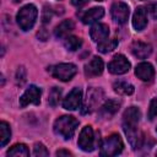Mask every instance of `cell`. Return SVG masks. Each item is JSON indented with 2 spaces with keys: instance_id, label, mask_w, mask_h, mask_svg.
<instances>
[{
  "instance_id": "obj_1",
  "label": "cell",
  "mask_w": 157,
  "mask_h": 157,
  "mask_svg": "<svg viewBox=\"0 0 157 157\" xmlns=\"http://www.w3.org/2000/svg\"><path fill=\"white\" fill-rule=\"evenodd\" d=\"M78 126V121L71 115H63L58 118L54 123V131L56 135L64 139H71Z\"/></svg>"
},
{
  "instance_id": "obj_2",
  "label": "cell",
  "mask_w": 157,
  "mask_h": 157,
  "mask_svg": "<svg viewBox=\"0 0 157 157\" xmlns=\"http://www.w3.org/2000/svg\"><path fill=\"white\" fill-rule=\"evenodd\" d=\"M37 16H38L37 7L34 5H32V4H28V5L23 6L17 12L16 20H17V23H18V26H20L21 29L28 31V29H31L34 26V22L37 20Z\"/></svg>"
},
{
  "instance_id": "obj_3",
  "label": "cell",
  "mask_w": 157,
  "mask_h": 157,
  "mask_svg": "<svg viewBox=\"0 0 157 157\" xmlns=\"http://www.w3.org/2000/svg\"><path fill=\"white\" fill-rule=\"evenodd\" d=\"M123 141L118 134H112L105 137L101 144V155L102 156H117L123 151Z\"/></svg>"
},
{
  "instance_id": "obj_4",
  "label": "cell",
  "mask_w": 157,
  "mask_h": 157,
  "mask_svg": "<svg viewBox=\"0 0 157 157\" xmlns=\"http://www.w3.org/2000/svg\"><path fill=\"white\" fill-rule=\"evenodd\" d=\"M48 71L60 81H70L77 72V69L71 63H61L54 66H50Z\"/></svg>"
},
{
  "instance_id": "obj_5",
  "label": "cell",
  "mask_w": 157,
  "mask_h": 157,
  "mask_svg": "<svg viewBox=\"0 0 157 157\" xmlns=\"http://www.w3.org/2000/svg\"><path fill=\"white\" fill-rule=\"evenodd\" d=\"M102 98H103V92L101 88H94V87L88 88L83 105H82V114H87V113L93 112L99 105Z\"/></svg>"
},
{
  "instance_id": "obj_6",
  "label": "cell",
  "mask_w": 157,
  "mask_h": 157,
  "mask_svg": "<svg viewBox=\"0 0 157 157\" xmlns=\"http://www.w3.org/2000/svg\"><path fill=\"white\" fill-rule=\"evenodd\" d=\"M129 69H130V63L123 54H117L108 64V70L115 75L125 74L129 71Z\"/></svg>"
},
{
  "instance_id": "obj_7",
  "label": "cell",
  "mask_w": 157,
  "mask_h": 157,
  "mask_svg": "<svg viewBox=\"0 0 157 157\" xmlns=\"http://www.w3.org/2000/svg\"><path fill=\"white\" fill-rule=\"evenodd\" d=\"M78 147L83 151H92L94 148V135H93V130L90 125H86L78 136Z\"/></svg>"
},
{
  "instance_id": "obj_8",
  "label": "cell",
  "mask_w": 157,
  "mask_h": 157,
  "mask_svg": "<svg viewBox=\"0 0 157 157\" xmlns=\"http://www.w3.org/2000/svg\"><path fill=\"white\" fill-rule=\"evenodd\" d=\"M40 102V90L37 86H29L20 98V107H26L28 104H39Z\"/></svg>"
},
{
  "instance_id": "obj_9",
  "label": "cell",
  "mask_w": 157,
  "mask_h": 157,
  "mask_svg": "<svg viewBox=\"0 0 157 157\" xmlns=\"http://www.w3.org/2000/svg\"><path fill=\"white\" fill-rule=\"evenodd\" d=\"M82 103V91L80 88H74L63 101V107L67 110H75L80 108Z\"/></svg>"
},
{
  "instance_id": "obj_10",
  "label": "cell",
  "mask_w": 157,
  "mask_h": 157,
  "mask_svg": "<svg viewBox=\"0 0 157 157\" xmlns=\"http://www.w3.org/2000/svg\"><path fill=\"white\" fill-rule=\"evenodd\" d=\"M129 6L121 1L114 2L112 6V17L118 23H125L129 18Z\"/></svg>"
},
{
  "instance_id": "obj_11",
  "label": "cell",
  "mask_w": 157,
  "mask_h": 157,
  "mask_svg": "<svg viewBox=\"0 0 157 157\" xmlns=\"http://www.w3.org/2000/svg\"><path fill=\"white\" fill-rule=\"evenodd\" d=\"M123 129H124V132H125L130 145L132 146V148H139L141 145L142 137L137 130V125H129V124L123 123Z\"/></svg>"
},
{
  "instance_id": "obj_12",
  "label": "cell",
  "mask_w": 157,
  "mask_h": 157,
  "mask_svg": "<svg viewBox=\"0 0 157 157\" xmlns=\"http://www.w3.org/2000/svg\"><path fill=\"white\" fill-rule=\"evenodd\" d=\"M103 60L98 56H93L86 65H85V75L86 76H98L103 72Z\"/></svg>"
},
{
  "instance_id": "obj_13",
  "label": "cell",
  "mask_w": 157,
  "mask_h": 157,
  "mask_svg": "<svg viewBox=\"0 0 157 157\" xmlns=\"http://www.w3.org/2000/svg\"><path fill=\"white\" fill-rule=\"evenodd\" d=\"M108 34H109V27L104 23H96L90 31V36L92 40L97 43L105 40L108 38Z\"/></svg>"
},
{
  "instance_id": "obj_14",
  "label": "cell",
  "mask_w": 157,
  "mask_h": 157,
  "mask_svg": "<svg viewBox=\"0 0 157 157\" xmlns=\"http://www.w3.org/2000/svg\"><path fill=\"white\" fill-rule=\"evenodd\" d=\"M135 75H136L140 80H142V81H145V82H150V81L153 78V76H155L153 66H152L150 63H141V64H139V65L136 66V69H135Z\"/></svg>"
},
{
  "instance_id": "obj_15",
  "label": "cell",
  "mask_w": 157,
  "mask_h": 157,
  "mask_svg": "<svg viewBox=\"0 0 157 157\" xmlns=\"http://www.w3.org/2000/svg\"><path fill=\"white\" fill-rule=\"evenodd\" d=\"M132 26L136 31H142L147 26V11L144 7H137L132 16Z\"/></svg>"
},
{
  "instance_id": "obj_16",
  "label": "cell",
  "mask_w": 157,
  "mask_h": 157,
  "mask_svg": "<svg viewBox=\"0 0 157 157\" xmlns=\"http://www.w3.org/2000/svg\"><path fill=\"white\" fill-rule=\"evenodd\" d=\"M151 52H152V47L144 42H134L131 45V53L139 59L147 58L151 54Z\"/></svg>"
},
{
  "instance_id": "obj_17",
  "label": "cell",
  "mask_w": 157,
  "mask_h": 157,
  "mask_svg": "<svg viewBox=\"0 0 157 157\" xmlns=\"http://www.w3.org/2000/svg\"><path fill=\"white\" fill-rule=\"evenodd\" d=\"M103 15H104L103 7H92L82 15L81 20L85 25H88V23H93V22L98 21L99 18L103 17Z\"/></svg>"
},
{
  "instance_id": "obj_18",
  "label": "cell",
  "mask_w": 157,
  "mask_h": 157,
  "mask_svg": "<svg viewBox=\"0 0 157 157\" xmlns=\"http://www.w3.org/2000/svg\"><path fill=\"white\" fill-rule=\"evenodd\" d=\"M120 108V103L118 101H114V99H109L107 102L103 103V105L101 107V115L102 117H105V118H109V117H113Z\"/></svg>"
},
{
  "instance_id": "obj_19",
  "label": "cell",
  "mask_w": 157,
  "mask_h": 157,
  "mask_svg": "<svg viewBox=\"0 0 157 157\" xmlns=\"http://www.w3.org/2000/svg\"><path fill=\"white\" fill-rule=\"evenodd\" d=\"M74 22L71 21V20H65V21H63V22H60L56 27H55V29H54V34H55V37H58V38H65V37H67V34L74 29Z\"/></svg>"
},
{
  "instance_id": "obj_20",
  "label": "cell",
  "mask_w": 157,
  "mask_h": 157,
  "mask_svg": "<svg viewBox=\"0 0 157 157\" xmlns=\"http://www.w3.org/2000/svg\"><path fill=\"white\" fill-rule=\"evenodd\" d=\"M141 113L136 107H130L124 112V124H129V125H137L139 120H140Z\"/></svg>"
},
{
  "instance_id": "obj_21",
  "label": "cell",
  "mask_w": 157,
  "mask_h": 157,
  "mask_svg": "<svg viewBox=\"0 0 157 157\" xmlns=\"http://www.w3.org/2000/svg\"><path fill=\"white\" fill-rule=\"evenodd\" d=\"M113 88L117 93L119 94H124V96H129V94H132L134 93V86L126 81H117L114 82L113 85Z\"/></svg>"
},
{
  "instance_id": "obj_22",
  "label": "cell",
  "mask_w": 157,
  "mask_h": 157,
  "mask_svg": "<svg viewBox=\"0 0 157 157\" xmlns=\"http://www.w3.org/2000/svg\"><path fill=\"white\" fill-rule=\"evenodd\" d=\"M118 47V39L115 38H110V39H105L101 43H98V50L101 53H109L112 50H114Z\"/></svg>"
},
{
  "instance_id": "obj_23",
  "label": "cell",
  "mask_w": 157,
  "mask_h": 157,
  "mask_svg": "<svg viewBox=\"0 0 157 157\" xmlns=\"http://www.w3.org/2000/svg\"><path fill=\"white\" fill-rule=\"evenodd\" d=\"M29 155V151L27 148L26 145L23 144H16L13 145L9 151H7V156H20V157H26Z\"/></svg>"
},
{
  "instance_id": "obj_24",
  "label": "cell",
  "mask_w": 157,
  "mask_h": 157,
  "mask_svg": "<svg viewBox=\"0 0 157 157\" xmlns=\"http://www.w3.org/2000/svg\"><path fill=\"white\" fill-rule=\"evenodd\" d=\"M82 44V40L78 38V37H75V36H67L65 37V40H64V45L67 50H71V52H75L77 50Z\"/></svg>"
},
{
  "instance_id": "obj_25",
  "label": "cell",
  "mask_w": 157,
  "mask_h": 157,
  "mask_svg": "<svg viewBox=\"0 0 157 157\" xmlns=\"http://www.w3.org/2000/svg\"><path fill=\"white\" fill-rule=\"evenodd\" d=\"M10 136H11V130L9 124L6 121H1L0 123V145L5 146L10 141Z\"/></svg>"
},
{
  "instance_id": "obj_26",
  "label": "cell",
  "mask_w": 157,
  "mask_h": 157,
  "mask_svg": "<svg viewBox=\"0 0 157 157\" xmlns=\"http://www.w3.org/2000/svg\"><path fill=\"white\" fill-rule=\"evenodd\" d=\"M60 97H61V90L58 88V87H53L50 93H49V98H48V103L52 105V107H55L59 101H60Z\"/></svg>"
},
{
  "instance_id": "obj_27",
  "label": "cell",
  "mask_w": 157,
  "mask_h": 157,
  "mask_svg": "<svg viewBox=\"0 0 157 157\" xmlns=\"http://www.w3.org/2000/svg\"><path fill=\"white\" fill-rule=\"evenodd\" d=\"M33 155L34 156H48L49 155V152H48V150H47V147L43 145V144H40V142H38V144H36L34 145V147H33Z\"/></svg>"
},
{
  "instance_id": "obj_28",
  "label": "cell",
  "mask_w": 157,
  "mask_h": 157,
  "mask_svg": "<svg viewBox=\"0 0 157 157\" xmlns=\"http://www.w3.org/2000/svg\"><path fill=\"white\" fill-rule=\"evenodd\" d=\"M155 117H157V97L151 101L150 108H148V118L153 119Z\"/></svg>"
},
{
  "instance_id": "obj_29",
  "label": "cell",
  "mask_w": 157,
  "mask_h": 157,
  "mask_svg": "<svg viewBox=\"0 0 157 157\" xmlns=\"http://www.w3.org/2000/svg\"><path fill=\"white\" fill-rule=\"evenodd\" d=\"M25 80H26V71L23 67H20L17 70V74H16V81H17V83L22 85L25 82Z\"/></svg>"
},
{
  "instance_id": "obj_30",
  "label": "cell",
  "mask_w": 157,
  "mask_h": 157,
  "mask_svg": "<svg viewBox=\"0 0 157 157\" xmlns=\"http://www.w3.org/2000/svg\"><path fill=\"white\" fill-rule=\"evenodd\" d=\"M147 10H148V12L151 13V16H152L155 20H157V2H153V4L147 5Z\"/></svg>"
},
{
  "instance_id": "obj_31",
  "label": "cell",
  "mask_w": 157,
  "mask_h": 157,
  "mask_svg": "<svg viewBox=\"0 0 157 157\" xmlns=\"http://www.w3.org/2000/svg\"><path fill=\"white\" fill-rule=\"evenodd\" d=\"M87 2H88V0H71V4L74 6H76V7H82Z\"/></svg>"
},
{
  "instance_id": "obj_32",
  "label": "cell",
  "mask_w": 157,
  "mask_h": 157,
  "mask_svg": "<svg viewBox=\"0 0 157 157\" xmlns=\"http://www.w3.org/2000/svg\"><path fill=\"white\" fill-rule=\"evenodd\" d=\"M71 153L69 151H65V150H59L56 151V156H70Z\"/></svg>"
},
{
  "instance_id": "obj_33",
  "label": "cell",
  "mask_w": 157,
  "mask_h": 157,
  "mask_svg": "<svg viewBox=\"0 0 157 157\" xmlns=\"http://www.w3.org/2000/svg\"><path fill=\"white\" fill-rule=\"evenodd\" d=\"M96 1H103V0H96Z\"/></svg>"
}]
</instances>
